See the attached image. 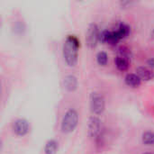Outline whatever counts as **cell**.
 I'll return each mask as SVG.
<instances>
[{
	"label": "cell",
	"instance_id": "1",
	"mask_svg": "<svg viewBox=\"0 0 154 154\" xmlns=\"http://www.w3.org/2000/svg\"><path fill=\"white\" fill-rule=\"evenodd\" d=\"M80 42L75 35H68L64 41L62 47V53L65 62L69 67H74L78 63L79 49Z\"/></svg>",
	"mask_w": 154,
	"mask_h": 154
},
{
	"label": "cell",
	"instance_id": "2",
	"mask_svg": "<svg viewBox=\"0 0 154 154\" xmlns=\"http://www.w3.org/2000/svg\"><path fill=\"white\" fill-rule=\"evenodd\" d=\"M79 124V114L76 109H69L63 116L61 121V131L64 134H69L75 130Z\"/></svg>",
	"mask_w": 154,
	"mask_h": 154
},
{
	"label": "cell",
	"instance_id": "3",
	"mask_svg": "<svg viewBox=\"0 0 154 154\" xmlns=\"http://www.w3.org/2000/svg\"><path fill=\"white\" fill-rule=\"evenodd\" d=\"M106 100L99 92H93L90 95V109L95 115H100L105 111Z\"/></svg>",
	"mask_w": 154,
	"mask_h": 154
},
{
	"label": "cell",
	"instance_id": "4",
	"mask_svg": "<svg viewBox=\"0 0 154 154\" xmlns=\"http://www.w3.org/2000/svg\"><path fill=\"white\" fill-rule=\"evenodd\" d=\"M102 124L101 120L97 116H91L88 119V134L92 139H97L101 136Z\"/></svg>",
	"mask_w": 154,
	"mask_h": 154
},
{
	"label": "cell",
	"instance_id": "5",
	"mask_svg": "<svg viewBox=\"0 0 154 154\" xmlns=\"http://www.w3.org/2000/svg\"><path fill=\"white\" fill-rule=\"evenodd\" d=\"M99 29L97 23H92L88 25L86 33V42L89 48H94L97 46L99 37Z\"/></svg>",
	"mask_w": 154,
	"mask_h": 154
},
{
	"label": "cell",
	"instance_id": "6",
	"mask_svg": "<svg viewBox=\"0 0 154 154\" xmlns=\"http://www.w3.org/2000/svg\"><path fill=\"white\" fill-rule=\"evenodd\" d=\"M30 129L29 123L26 119L18 118L13 123V131L18 136H24L28 134Z\"/></svg>",
	"mask_w": 154,
	"mask_h": 154
},
{
	"label": "cell",
	"instance_id": "7",
	"mask_svg": "<svg viewBox=\"0 0 154 154\" xmlns=\"http://www.w3.org/2000/svg\"><path fill=\"white\" fill-rule=\"evenodd\" d=\"M136 74L140 77L142 80L149 81L154 78V72L146 67H138L136 69Z\"/></svg>",
	"mask_w": 154,
	"mask_h": 154
},
{
	"label": "cell",
	"instance_id": "8",
	"mask_svg": "<svg viewBox=\"0 0 154 154\" xmlns=\"http://www.w3.org/2000/svg\"><path fill=\"white\" fill-rule=\"evenodd\" d=\"M125 81L127 86L132 87V88H138L142 84V79L137 74H134V73L127 74L125 78Z\"/></svg>",
	"mask_w": 154,
	"mask_h": 154
},
{
	"label": "cell",
	"instance_id": "9",
	"mask_svg": "<svg viewBox=\"0 0 154 154\" xmlns=\"http://www.w3.org/2000/svg\"><path fill=\"white\" fill-rule=\"evenodd\" d=\"M64 87L68 91H75L78 87V79L73 75H68L64 79Z\"/></svg>",
	"mask_w": 154,
	"mask_h": 154
},
{
	"label": "cell",
	"instance_id": "10",
	"mask_svg": "<svg viewBox=\"0 0 154 154\" xmlns=\"http://www.w3.org/2000/svg\"><path fill=\"white\" fill-rule=\"evenodd\" d=\"M59 148V143L56 140H49L44 146L45 154H56Z\"/></svg>",
	"mask_w": 154,
	"mask_h": 154
},
{
	"label": "cell",
	"instance_id": "11",
	"mask_svg": "<svg viewBox=\"0 0 154 154\" xmlns=\"http://www.w3.org/2000/svg\"><path fill=\"white\" fill-rule=\"evenodd\" d=\"M115 62H116V68L120 71H125L129 68V60H127L125 58L117 56L115 60Z\"/></svg>",
	"mask_w": 154,
	"mask_h": 154
},
{
	"label": "cell",
	"instance_id": "12",
	"mask_svg": "<svg viewBox=\"0 0 154 154\" xmlns=\"http://www.w3.org/2000/svg\"><path fill=\"white\" fill-rule=\"evenodd\" d=\"M130 32H131L130 26H129L127 23H120L118 29L116 30V32H117V34H118L120 40H121V39L126 38V37L130 34Z\"/></svg>",
	"mask_w": 154,
	"mask_h": 154
},
{
	"label": "cell",
	"instance_id": "13",
	"mask_svg": "<svg viewBox=\"0 0 154 154\" xmlns=\"http://www.w3.org/2000/svg\"><path fill=\"white\" fill-rule=\"evenodd\" d=\"M143 143L145 145H153L154 144V133L153 132H145L142 137Z\"/></svg>",
	"mask_w": 154,
	"mask_h": 154
},
{
	"label": "cell",
	"instance_id": "14",
	"mask_svg": "<svg viewBox=\"0 0 154 154\" xmlns=\"http://www.w3.org/2000/svg\"><path fill=\"white\" fill-rule=\"evenodd\" d=\"M97 61L101 66H106L108 61V56L107 53L105 51H99L97 54Z\"/></svg>",
	"mask_w": 154,
	"mask_h": 154
},
{
	"label": "cell",
	"instance_id": "15",
	"mask_svg": "<svg viewBox=\"0 0 154 154\" xmlns=\"http://www.w3.org/2000/svg\"><path fill=\"white\" fill-rule=\"evenodd\" d=\"M118 56L120 57H123V58H125L127 60H130L131 57H132V52H131V50L125 46H122L118 49Z\"/></svg>",
	"mask_w": 154,
	"mask_h": 154
},
{
	"label": "cell",
	"instance_id": "16",
	"mask_svg": "<svg viewBox=\"0 0 154 154\" xmlns=\"http://www.w3.org/2000/svg\"><path fill=\"white\" fill-rule=\"evenodd\" d=\"M119 41H120V38H119L116 31H110L109 36H108V40H107L106 43H108L110 45H116Z\"/></svg>",
	"mask_w": 154,
	"mask_h": 154
},
{
	"label": "cell",
	"instance_id": "17",
	"mask_svg": "<svg viewBox=\"0 0 154 154\" xmlns=\"http://www.w3.org/2000/svg\"><path fill=\"white\" fill-rule=\"evenodd\" d=\"M109 32H110V31H108V30H104V31L100 32H99L98 41L101 42L102 43H106L107 42V40H108Z\"/></svg>",
	"mask_w": 154,
	"mask_h": 154
},
{
	"label": "cell",
	"instance_id": "18",
	"mask_svg": "<svg viewBox=\"0 0 154 154\" xmlns=\"http://www.w3.org/2000/svg\"><path fill=\"white\" fill-rule=\"evenodd\" d=\"M147 64L150 68L154 69V58H151L147 60Z\"/></svg>",
	"mask_w": 154,
	"mask_h": 154
},
{
	"label": "cell",
	"instance_id": "19",
	"mask_svg": "<svg viewBox=\"0 0 154 154\" xmlns=\"http://www.w3.org/2000/svg\"><path fill=\"white\" fill-rule=\"evenodd\" d=\"M151 37H152V39H154V29H153V30H152V33H151Z\"/></svg>",
	"mask_w": 154,
	"mask_h": 154
},
{
	"label": "cell",
	"instance_id": "20",
	"mask_svg": "<svg viewBox=\"0 0 154 154\" xmlns=\"http://www.w3.org/2000/svg\"><path fill=\"white\" fill-rule=\"evenodd\" d=\"M143 154H153V153H152V152H146V153H143Z\"/></svg>",
	"mask_w": 154,
	"mask_h": 154
}]
</instances>
